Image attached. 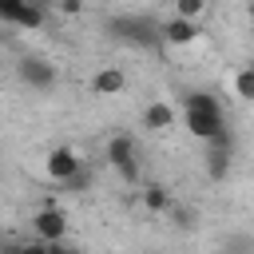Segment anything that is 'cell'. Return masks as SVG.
Here are the masks:
<instances>
[{
    "instance_id": "obj_1",
    "label": "cell",
    "mask_w": 254,
    "mask_h": 254,
    "mask_svg": "<svg viewBox=\"0 0 254 254\" xmlns=\"http://www.w3.org/2000/svg\"><path fill=\"white\" fill-rule=\"evenodd\" d=\"M107 28H111L119 40L139 44V48H151V44H159V40H163V24H159V20H151V16H119V20H111Z\"/></svg>"
},
{
    "instance_id": "obj_2",
    "label": "cell",
    "mask_w": 254,
    "mask_h": 254,
    "mask_svg": "<svg viewBox=\"0 0 254 254\" xmlns=\"http://www.w3.org/2000/svg\"><path fill=\"white\" fill-rule=\"evenodd\" d=\"M103 159H107V163H111L127 183H135V179H139V167H135V139H131L127 131H115V135L107 139Z\"/></svg>"
},
{
    "instance_id": "obj_3",
    "label": "cell",
    "mask_w": 254,
    "mask_h": 254,
    "mask_svg": "<svg viewBox=\"0 0 254 254\" xmlns=\"http://www.w3.org/2000/svg\"><path fill=\"white\" fill-rule=\"evenodd\" d=\"M32 234H36V242H64L67 238V214L60 210V206H40V210H32Z\"/></svg>"
},
{
    "instance_id": "obj_4",
    "label": "cell",
    "mask_w": 254,
    "mask_h": 254,
    "mask_svg": "<svg viewBox=\"0 0 254 254\" xmlns=\"http://www.w3.org/2000/svg\"><path fill=\"white\" fill-rule=\"evenodd\" d=\"M16 75L32 87V91H52L56 87V64L44 60V56H24L16 64Z\"/></svg>"
},
{
    "instance_id": "obj_5",
    "label": "cell",
    "mask_w": 254,
    "mask_h": 254,
    "mask_svg": "<svg viewBox=\"0 0 254 254\" xmlns=\"http://www.w3.org/2000/svg\"><path fill=\"white\" fill-rule=\"evenodd\" d=\"M44 171H48V179L52 183H67V179H75L79 171H83V159H79V151L75 147H52L48 151V159H44Z\"/></svg>"
},
{
    "instance_id": "obj_6",
    "label": "cell",
    "mask_w": 254,
    "mask_h": 254,
    "mask_svg": "<svg viewBox=\"0 0 254 254\" xmlns=\"http://www.w3.org/2000/svg\"><path fill=\"white\" fill-rule=\"evenodd\" d=\"M183 123L202 143H214L218 135H226V115L222 111H183Z\"/></svg>"
},
{
    "instance_id": "obj_7",
    "label": "cell",
    "mask_w": 254,
    "mask_h": 254,
    "mask_svg": "<svg viewBox=\"0 0 254 254\" xmlns=\"http://www.w3.org/2000/svg\"><path fill=\"white\" fill-rule=\"evenodd\" d=\"M91 95H99V99H111V95H123L127 91V71L123 67H115V64H107V67H99L95 75H91Z\"/></svg>"
},
{
    "instance_id": "obj_8",
    "label": "cell",
    "mask_w": 254,
    "mask_h": 254,
    "mask_svg": "<svg viewBox=\"0 0 254 254\" xmlns=\"http://www.w3.org/2000/svg\"><path fill=\"white\" fill-rule=\"evenodd\" d=\"M198 36H202V28L194 20H183V16L163 20V44H171V48H190V44H198Z\"/></svg>"
},
{
    "instance_id": "obj_9",
    "label": "cell",
    "mask_w": 254,
    "mask_h": 254,
    "mask_svg": "<svg viewBox=\"0 0 254 254\" xmlns=\"http://www.w3.org/2000/svg\"><path fill=\"white\" fill-rule=\"evenodd\" d=\"M143 127L155 131V135H159V131H171V127H175V107L163 103V99L147 103V107H143Z\"/></svg>"
},
{
    "instance_id": "obj_10",
    "label": "cell",
    "mask_w": 254,
    "mask_h": 254,
    "mask_svg": "<svg viewBox=\"0 0 254 254\" xmlns=\"http://www.w3.org/2000/svg\"><path fill=\"white\" fill-rule=\"evenodd\" d=\"M139 198H143V206H147L151 214H171V206H175V198H171V190H167L163 183H147Z\"/></svg>"
},
{
    "instance_id": "obj_11",
    "label": "cell",
    "mask_w": 254,
    "mask_h": 254,
    "mask_svg": "<svg viewBox=\"0 0 254 254\" xmlns=\"http://www.w3.org/2000/svg\"><path fill=\"white\" fill-rule=\"evenodd\" d=\"M12 24H16V28H28V32H40V28L48 24V12H44V8H36L32 0H24V8L12 16Z\"/></svg>"
},
{
    "instance_id": "obj_12",
    "label": "cell",
    "mask_w": 254,
    "mask_h": 254,
    "mask_svg": "<svg viewBox=\"0 0 254 254\" xmlns=\"http://www.w3.org/2000/svg\"><path fill=\"white\" fill-rule=\"evenodd\" d=\"M206 175H210L214 183H222V179L230 175V147H210V151H206Z\"/></svg>"
},
{
    "instance_id": "obj_13",
    "label": "cell",
    "mask_w": 254,
    "mask_h": 254,
    "mask_svg": "<svg viewBox=\"0 0 254 254\" xmlns=\"http://www.w3.org/2000/svg\"><path fill=\"white\" fill-rule=\"evenodd\" d=\"M230 91H234L242 103L254 99V64H246V67H238V71L230 75Z\"/></svg>"
},
{
    "instance_id": "obj_14",
    "label": "cell",
    "mask_w": 254,
    "mask_h": 254,
    "mask_svg": "<svg viewBox=\"0 0 254 254\" xmlns=\"http://www.w3.org/2000/svg\"><path fill=\"white\" fill-rule=\"evenodd\" d=\"M183 111H222V103L210 91H187L183 95Z\"/></svg>"
},
{
    "instance_id": "obj_15",
    "label": "cell",
    "mask_w": 254,
    "mask_h": 254,
    "mask_svg": "<svg viewBox=\"0 0 254 254\" xmlns=\"http://www.w3.org/2000/svg\"><path fill=\"white\" fill-rule=\"evenodd\" d=\"M202 12H206V0H175V16H183V20H194L198 24Z\"/></svg>"
},
{
    "instance_id": "obj_16",
    "label": "cell",
    "mask_w": 254,
    "mask_h": 254,
    "mask_svg": "<svg viewBox=\"0 0 254 254\" xmlns=\"http://www.w3.org/2000/svg\"><path fill=\"white\" fill-rule=\"evenodd\" d=\"M222 254H254V238L250 234H230L222 242Z\"/></svg>"
},
{
    "instance_id": "obj_17",
    "label": "cell",
    "mask_w": 254,
    "mask_h": 254,
    "mask_svg": "<svg viewBox=\"0 0 254 254\" xmlns=\"http://www.w3.org/2000/svg\"><path fill=\"white\" fill-rule=\"evenodd\" d=\"M171 218H175L179 230H194V210H187V206H171Z\"/></svg>"
},
{
    "instance_id": "obj_18",
    "label": "cell",
    "mask_w": 254,
    "mask_h": 254,
    "mask_svg": "<svg viewBox=\"0 0 254 254\" xmlns=\"http://www.w3.org/2000/svg\"><path fill=\"white\" fill-rule=\"evenodd\" d=\"M20 8H24V0H0V20L12 24V16H16Z\"/></svg>"
},
{
    "instance_id": "obj_19",
    "label": "cell",
    "mask_w": 254,
    "mask_h": 254,
    "mask_svg": "<svg viewBox=\"0 0 254 254\" xmlns=\"http://www.w3.org/2000/svg\"><path fill=\"white\" fill-rule=\"evenodd\" d=\"M56 8H60L64 16H79V12H83V0H56Z\"/></svg>"
},
{
    "instance_id": "obj_20",
    "label": "cell",
    "mask_w": 254,
    "mask_h": 254,
    "mask_svg": "<svg viewBox=\"0 0 254 254\" xmlns=\"http://www.w3.org/2000/svg\"><path fill=\"white\" fill-rule=\"evenodd\" d=\"M87 179H91V175H87V167H83V171H79L75 179H67V183H64V190H71V194H75L79 187H87Z\"/></svg>"
},
{
    "instance_id": "obj_21",
    "label": "cell",
    "mask_w": 254,
    "mask_h": 254,
    "mask_svg": "<svg viewBox=\"0 0 254 254\" xmlns=\"http://www.w3.org/2000/svg\"><path fill=\"white\" fill-rule=\"evenodd\" d=\"M48 254H75V250H64V242H52V246H48Z\"/></svg>"
},
{
    "instance_id": "obj_22",
    "label": "cell",
    "mask_w": 254,
    "mask_h": 254,
    "mask_svg": "<svg viewBox=\"0 0 254 254\" xmlns=\"http://www.w3.org/2000/svg\"><path fill=\"white\" fill-rule=\"evenodd\" d=\"M32 4H36V8H44V12H48V8H56V0H32Z\"/></svg>"
}]
</instances>
